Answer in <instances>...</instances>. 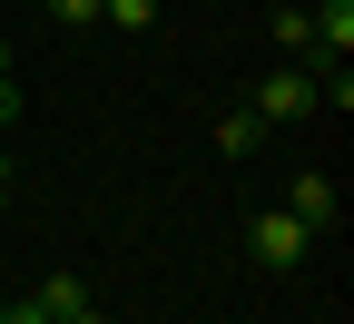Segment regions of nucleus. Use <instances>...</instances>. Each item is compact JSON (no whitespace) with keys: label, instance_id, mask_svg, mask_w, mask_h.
Wrapping results in <instances>:
<instances>
[{"label":"nucleus","instance_id":"nucleus-2","mask_svg":"<svg viewBox=\"0 0 354 324\" xmlns=\"http://www.w3.org/2000/svg\"><path fill=\"white\" fill-rule=\"evenodd\" d=\"M246 256H256L266 275H295L305 256H315V236H305V226H295L286 207H256V226H246Z\"/></svg>","mask_w":354,"mask_h":324},{"label":"nucleus","instance_id":"nucleus-3","mask_svg":"<svg viewBox=\"0 0 354 324\" xmlns=\"http://www.w3.org/2000/svg\"><path fill=\"white\" fill-rule=\"evenodd\" d=\"M286 216L305 226V236H335V216H344V197H335V177H325V167H305L295 187H286Z\"/></svg>","mask_w":354,"mask_h":324},{"label":"nucleus","instance_id":"nucleus-7","mask_svg":"<svg viewBox=\"0 0 354 324\" xmlns=\"http://www.w3.org/2000/svg\"><path fill=\"white\" fill-rule=\"evenodd\" d=\"M276 39H286L295 59H315V20H305V10H276Z\"/></svg>","mask_w":354,"mask_h":324},{"label":"nucleus","instance_id":"nucleus-9","mask_svg":"<svg viewBox=\"0 0 354 324\" xmlns=\"http://www.w3.org/2000/svg\"><path fill=\"white\" fill-rule=\"evenodd\" d=\"M0 324H50V314H39V305L20 295V305H0Z\"/></svg>","mask_w":354,"mask_h":324},{"label":"nucleus","instance_id":"nucleus-4","mask_svg":"<svg viewBox=\"0 0 354 324\" xmlns=\"http://www.w3.org/2000/svg\"><path fill=\"white\" fill-rule=\"evenodd\" d=\"M30 305H39V314H50V324H59V314H79V305H99V295H88V285H79V275L59 265V275H39V285H30Z\"/></svg>","mask_w":354,"mask_h":324},{"label":"nucleus","instance_id":"nucleus-6","mask_svg":"<svg viewBox=\"0 0 354 324\" xmlns=\"http://www.w3.org/2000/svg\"><path fill=\"white\" fill-rule=\"evenodd\" d=\"M256 137H266V128H256V108H227V118H216V148H227V158H246Z\"/></svg>","mask_w":354,"mask_h":324},{"label":"nucleus","instance_id":"nucleus-8","mask_svg":"<svg viewBox=\"0 0 354 324\" xmlns=\"http://www.w3.org/2000/svg\"><path fill=\"white\" fill-rule=\"evenodd\" d=\"M39 10H50L59 30H88V20H99V0H39Z\"/></svg>","mask_w":354,"mask_h":324},{"label":"nucleus","instance_id":"nucleus-10","mask_svg":"<svg viewBox=\"0 0 354 324\" xmlns=\"http://www.w3.org/2000/svg\"><path fill=\"white\" fill-rule=\"evenodd\" d=\"M0 79H20V50H10V30H0Z\"/></svg>","mask_w":354,"mask_h":324},{"label":"nucleus","instance_id":"nucleus-12","mask_svg":"<svg viewBox=\"0 0 354 324\" xmlns=\"http://www.w3.org/2000/svg\"><path fill=\"white\" fill-rule=\"evenodd\" d=\"M0 226H10V177H0Z\"/></svg>","mask_w":354,"mask_h":324},{"label":"nucleus","instance_id":"nucleus-11","mask_svg":"<svg viewBox=\"0 0 354 324\" xmlns=\"http://www.w3.org/2000/svg\"><path fill=\"white\" fill-rule=\"evenodd\" d=\"M59 324H109V314H99V305H79V314H59Z\"/></svg>","mask_w":354,"mask_h":324},{"label":"nucleus","instance_id":"nucleus-5","mask_svg":"<svg viewBox=\"0 0 354 324\" xmlns=\"http://www.w3.org/2000/svg\"><path fill=\"white\" fill-rule=\"evenodd\" d=\"M99 20H109V30H128V39H138V30H158V0H99Z\"/></svg>","mask_w":354,"mask_h":324},{"label":"nucleus","instance_id":"nucleus-1","mask_svg":"<svg viewBox=\"0 0 354 324\" xmlns=\"http://www.w3.org/2000/svg\"><path fill=\"white\" fill-rule=\"evenodd\" d=\"M246 108H256V128H295L305 108H315V69H305V59H286V69H266Z\"/></svg>","mask_w":354,"mask_h":324},{"label":"nucleus","instance_id":"nucleus-13","mask_svg":"<svg viewBox=\"0 0 354 324\" xmlns=\"http://www.w3.org/2000/svg\"><path fill=\"white\" fill-rule=\"evenodd\" d=\"M10 167H20V158H10V137H0V177H10Z\"/></svg>","mask_w":354,"mask_h":324}]
</instances>
